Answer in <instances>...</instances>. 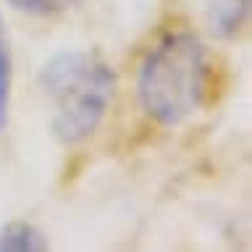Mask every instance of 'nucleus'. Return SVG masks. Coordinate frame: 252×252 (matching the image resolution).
Here are the masks:
<instances>
[{"label": "nucleus", "instance_id": "nucleus-2", "mask_svg": "<svg viewBox=\"0 0 252 252\" xmlns=\"http://www.w3.org/2000/svg\"><path fill=\"white\" fill-rule=\"evenodd\" d=\"M53 108V131L63 145H79L100 129L116 97V71L92 50H61L39 74Z\"/></svg>", "mask_w": 252, "mask_h": 252}, {"label": "nucleus", "instance_id": "nucleus-1", "mask_svg": "<svg viewBox=\"0 0 252 252\" xmlns=\"http://www.w3.org/2000/svg\"><path fill=\"white\" fill-rule=\"evenodd\" d=\"M210 84L208 53L192 32H168L150 47L137 74L142 110L160 126H179L205 105Z\"/></svg>", "mask_w": 252, "mask_h": 252}, {"label": "nucleus", "instance_id": "nucleus-6", "mask_svg": "<svg viewBox=\"0 0 252 252\" xmlns=\"http://www.w3.org/2000/svg\"><path fill=\"white\" fill-rule=\"evenodd\" d=\"M13 11L29 13V16H55L61 11H66L71 5V0H5Z\"/></svg>", "mask_w": 252, "mask_h": 252}, {"label": "nucleus", "instance_id": "nucleus-4", "mask_svg": "<svg viewBox=\"0 0 252 252\" xmlns=\"http://www.w3.org/2000/svg\"><path fill=\"white\" fill-rule=\"evenodd\" d=\"M47 250V239L27 220H11L0 231V252H39Z\"/></svg>", "mask_w": 252, "mask_h": 252}, {"label": "nucleus", "instance_id": "nucleus-5", "mask_svg": "<svg viewBox=\"0 0 252 252\" xmlns=\"http://www.w3.org/2000/svg\"><path fill=\"white\" fill-rule=\"evenodd\" d=\"M8 102H11V47L0 21V131L8 124Z\"/></svg>", "mask_w": 252, "mask_h": 252}, {"label": "nucleus", "instance_id": "nucleus-3", "mask_svg": "<svg viewBox=\"0 0 252 252\" xmlns=\"http://www.w3.org/2000/svg\"><path fill=\"white\" fill-rule=\"evenodd\" d=\"M250 0H208V21L213 34L234 37L247 19Z\"/></svg>", "mask_w": 252, "mask_h": 252}]
</instances>
